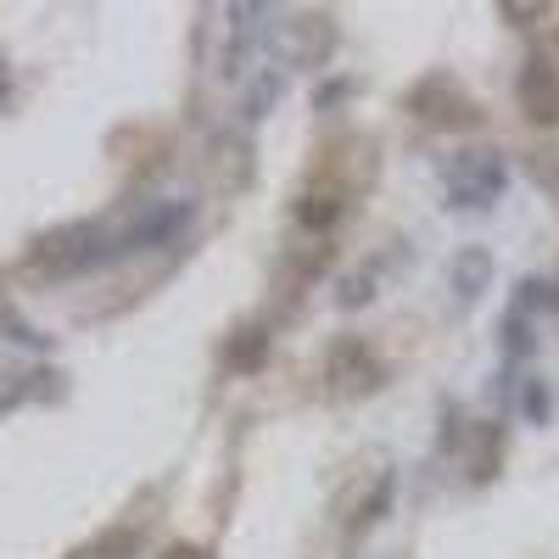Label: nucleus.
<instances>
[{"instance_id":"1","label":"nucleus","mask_w":559,"mask_h":559,"mask_svg":"<svg viewBox=\"0 0 559 559\" xmlns=\"http://www.w3.org/2000/svg\"><path fill=\"white\" fill-rule=\"evenodd\" d=\"M448 191L459 207H487L498 191H503V163L492 152H464L453 168H448Z\"/></svg>"},{"instance_id":"2","label":"nucleus","mask_w":559,"mask_h":559,"mask_svg":"<svg viewBox=\"0 0 559 559\" xmlns=\"http://www.w3.org/2000/svg\"><path fill=\"white\" fill-rule=\"evenodd\" d=\"M521 107H526L532 123H554L559 118V84H554V73H548L543 57H532L526 73H521Z\"/></svg>"},{"instance_id":"3","label":"nucleus","mask_w":559,"mask_h":559,"mask_svg":"<svg viewBox=\"0 0 559 559\" xmlns=\"http://www.w3.org/2000/svg\"><path fill=\"white\" fill-rule=\"evenodd\" d=\"M481 286H487V252H464V258L453 263V292L471 302Z\"/></svg>"}]
</instances>
